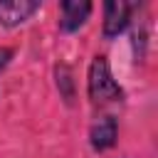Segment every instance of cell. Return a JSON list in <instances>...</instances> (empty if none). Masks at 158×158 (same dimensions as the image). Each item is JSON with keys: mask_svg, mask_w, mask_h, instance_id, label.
<instances>
[{"mask_svg": "<svg viewBox=\"0 0 158 158\" xmlns=\"http://www.w3.org/2000/svg\"><path fill=\"white\" fill-rule=\"evenodd\" d=\"M86 94L91 99V104L104 106V104H118L126 99L123 86L114 79L111 64L106 59V54H96L89 64L86 72Z\"/></svg>", "mask_w": 158, "mask_h": 158, "instance_id": "1", "label": "cell"}, {"mask_svg": "<svg viewBox=\"0 0 158 158\" xmlns=\"http://www.w3.org/2000/svg\"><path fill=\"white\" fill-rule=\"evenodd\" d=\"M136 7H138L136 2L106 0V2H104V22H101V35H104V40L118 37V35L131 25V15H133Z\"/></svg>", "mask_w": 158, "mask_h": 158, "instance_id": "2", "label": "cell"}, {"mask_svg": "<svg viewBox=\"0 0 158 158\" xmlns=\"http://www.w3.org/2000/svg\"><path fill=\"white\" fill-rule=\"evenodd\" d=\"M91 10H94V5L89 0H62L59 2V30L64 35L79 32L86 25Z\"/></svg>", "mask_w": 158, "mask_h": 158, "instance_id": "3", "label": "cell"}, {"mask_svg": "<svg viewBox=\"0 0 158 158\" xmlns=\"http://www.w3.org/2000/svg\"><path fill=\"white\" fill-rule=\"evenodd\" d=\"M116 138H118V121H116V116H111V114L99 116V118L89 126V146H91V151H96V153H104V151L114 148V146H116Z\"/></svg>", "mask_w": 158, "mask_h": 158, "instance_id": "4", "label": "cell"}, {"mask_svg": "<svg viewBox=\"0 0 158 158\" xmlns=\"http://www.w3.org/2000/svg\"><path fill=\"white\" fill-rule=\"evenodd\" d=\"M40 7H42L40 0H0V27H7V30L20 27Z\"/></svg>", "mask_w": 158, "mask_h": 158, "instance_id": "5", "label": "cell"}, {"mask_svg": "<svg viewBox=\"0 0 158 158\" xmlns=\"http://www.w3.org/2000/svg\"><path fill=\"white\" fill-rule=\"evenodd\" d=\"M54 86L59 91V99L67 104V106H74V99H77V81H74V72L69 64L59 62L54 64Z\"/></svg>", "mask_w": 158, "mask_h": 158, "instance_id": "6", "label": "cell"}, {"mask_svg": "<svg viewBox=\"0 0 158 158\" xmlns=\"http://www.w3.org/2000/svg\"><path fill=\"white\" fill-rule=\"evenodd\" d=\"M12 57H15V49H12V47H2V44H0V72H5V69H7V64L12 62Z\"/></svg>", "mask_w": 158, "mask_h": 158, "instance_id": "7", "label": "cell"}]
</instances>
